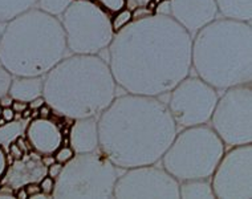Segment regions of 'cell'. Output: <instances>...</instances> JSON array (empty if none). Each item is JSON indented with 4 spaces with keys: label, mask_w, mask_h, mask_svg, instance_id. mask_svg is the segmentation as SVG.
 Segmentation results:
<instances>
[{
    "label": "cell",
    "mask_w": 252,
    "mask_h": 199,
    "mask_svg": "<svg viewBox=\"0 0 252 199\" xmlns=\"http://www.w3.org/2000/svg\"><path fill=\"white\" fill-rule=\"evenodd\" d=\"M192 36L166 13L134 19L114 33L108 64L126 93L161 97L191 72Z\"/></svg>",
    "instance_id": "1"
},
{
    "label": "cell",
    "mask_w": 252,
    "mask_h": 199,
    "mask_svg": "<svg viewBox=\"0 0 252 199\" xmlns=\"http://www.w3.org/2000/svg\"><path fill=\"white\" fill-rule=\"evenodd\" d=\"M100 152L120 170L158 164L178 126L159 97L117 96L97 117Z\"/></svg>",
    "instance_id": "2"
},
{
    "label": "cell",
    "mask_w": 252,
    "mask_h": 199,
    "mask_svg": "<svg viewBox=\"0 0 252 199\" xmlns=\"http://www.w3.org/2000/svg\"><path fill=\"white\" fill-rule=\"evenodd\" d=\"M108 61L100 55L65 56L44 76L43 96L57 116L98 117L117 97Z\"/></svg>",
    "instance_id": "3"
},
{
    "label": "cell",
    "mask_w": 252,
    "mask_h": 199,
    "mask_svg": "<svg viewBox=\"0 0 252 199\" xmlns=\"http://www.w3.org/2000/svg\"><path fill=\"white\" fill-rule=\"evenodd\" d=\"M191 70L217 91L252 81L251 23L215 19L192 36Z\"/></svg>",
    "instance_id": "4"
},
{
    "label": "cell",
    "mask_w": 252,
    "mask_h": 199,
    "mask_svg": "<svg viewBox=\"0 0 252 199\" xmlns=\"http://www.w3.org/2000/svg\"><path fill=\"white\" fill-rule=\"evenodd\" d=\"M4 26L0 37V65L13 76H45L69 53L60 18L37 7Z\"/></svg>",
    "instance_id": "5"
},
{
    "label": "cell",
    "mask_w": 252,
    "mask_h": 199,
    "mask_svg": "<svg viewBox=\"0 0 252 199\" xmlns=\"http://www.w3.org/2000/svg\"><path fill=\"white\" fill-rule=\"evenodd\" d=\"M224 152L226 145L204 124L178 132L159 162L178 182L210 179Z\"/></svg>",
    "instance_id": "6"
},
{
    "label": "cell",
    "mask_w": 252,
    "mask_h": 199,
    "mask_svg": "<svg viewBox=\"0 0 252 199\" xmlns=\"http://www.w3.org/2000/svg\"><path fill=\"white\" fill-rule=\"evenodd\" d=\"M120 169L100 150L76 154L56 178L52 198H113Z\"/></svg>",
    "instance_id": "7"
},
{
    "label": "cell",
    "mask_w": 252,
    "mask_h": 199,
    "mask_svg": "<svg viewBox=\"0 0 252 199\" xmlns=\"http://www.w3.org/2000/svg\"><path fill=\"white\" fill-rule=\"evenodd\" d=\"M60 22L70 55H100L113 41L110 15L93 1L73 0Z\"/></svg>",
    "instance_id": "8"
},
{
    "label": "cell",
    "mask_w": 252,
    "mask_h": 199,
    "mask_svg": "<svg viewBox=\"0 0 252 199\" xmlns=\"http://www.w3.org/2000/svg\"><path fill=\"white\" fill-rule=\"evenodd\" d=\"M252 82L223 91L210 118V126L226 147L252 142Z\"/></svg>",
    "instance_id": "9"
},
{
    "label": "cell",
    "mask_w": 252,
    "mask_h": 199,
    "mask_svg": "<svg viewBox=\"0 0 252 199\" xmlns=\"http://www.w3.org/2000/svg\"><path fill=\"white\" fill-rule=\"evenodd\" d=\"M219 99L218 91L198 76H187L167 93L166 105L178 128L209 124Z\"/></svg>",
    "instance_id": "10"
},
{
    "label": "cell",
    "mask_w": 252,
    "mask_h": 199,
    "mask_svg": "<svg viewBox=\"0 0 252 199\" xmlns=\"http://www.w3.org/2000/svg\"><path fill=\"white\" fill-rule=\"evenodd\" d=\"M215 199L252 198V145L226 150L210 178Z\"/></svg>",
    "instance_id": "11"
},
{
    "label": "cell",
    "mask_w": 252,
    "mask_h": 199,
    "mask_svg": "<svg viewBox=\"0 0 252 199\" xmlns=\"http://www.w3.org/2000/svg\"><path fill=\"white\" fill-rule=\"evenodd\" d=\"M113 198L178 199L179 182L157 164L137 166L118 175Z\"/></svg>",
    "instance_id": "12"
},
{
    "label": "cell",
    "mask_w": 252,
    "mask_h": 199,
    "mask_svg": "<svg viewBox=\"0 0 252 199\" xmlns=\"http://www.w3.org/2000/svg\"><path fill=\"white\" fill-rule=\"evenodd\" d=\"M169 15L194 36L218 18L215 0H169Z\"/></svg>",
    "instance_id": "13"
},
{
    "label": "cell",
    "mask_w": 252,
    "mask_h": 199,
    "mask_svg": "<svg viewBox=\"0 0 252 199\" xmlns=\"http://www.w3.org/2000/svg\"><path fill=\"white\" fill-rule=\"evenodd\" d=\"M24 135L31 149L41 157L53 156L64 138L61 126L53 118H32L27 124Z\"/></svg>",
    "instance_id": "14"
},
{
    "label": "cell",
    "mask_w": 252,
    "mask_h": 199,
    "mask_svg": "<svg viewBox=\"0 0 252 199\" xmlns=\"http://www.w3.org/2000/svg\"><path fill=\"white\" fill-rule=\"evenodd\" d=\"M47 175V165L43 158L33 150L27 153L22 160L12 161L9 164L8 171L3 179V185L11 189L26 186L28 183H39L40 179Z\"/></svg>",
    "instance_id": "15"
},
{
    "label": "cell",
    "mask_w": 252,
    "mask_h": 199,
    "mask_svg": "<svg viewBox=\"0 0 252 199\" xmlns=\"http://www.w3.org/2000/svg\"><path fill=\"white\" fill-rule=\"evenodd\" d=\"M69 146L76 154L100 150L98 120L97 117L76 118L72 122L68 133Z\"/></svg>",
    "instance_id": "16"
},
{
    "label": "cell",
    "mask_w": 252,
    "mask_h": 199,
    "mask_svg": "<svg viewBox=\"0 0 252 199\" xmlns=\"http://www.w3.org/2000/svg\"><path fill=\"white\" fill-rule=\"evenodd\" d=\"M44 76H13L8 95L13 100L30 102L31 100L43 96Z\"/></svg>",
    "instance_id": "17"
},
{
    "label": "cell",
    "mask_w": 252,
    "mask_h": 199,
    "mask_svg": "<svg viewBox=\"0 0 252 199\" xmlns=\"http://www.w3.org/2000/svg\"><path fill=\"white\" fill-rule=\"evenodd\" d=\"M218 15L224 19L251 23L252 0H215Z\"/></svg>",
    "instance_id": "18"
},
{
    "label": "cell",
    "mask_w": 252,
    "mask_h": 199,
    "mask_svg": "<svg viewBox=\"0 0 252 199\" xmlns=\"http://www.w3.org/2000/svg\"><path fill=\"white\" fill-rule=\"evenodd\" d=\"M179 198L215 199L210 179H187L179 182Z\"/></svg>",
    "instance_id": "19"
},
{
    "label": "cell",
    "mask_w": 252,
    "mask_h": 199,
    "mask_svg": "<svg viewBox=\"0 0 252 199\" xmlns=\"http://www.w3.org/2000/svg\"><path fill=\"white\" fill-rule=\"evenodd\" d=\"M36 4L37 0H0V26L7 24Z\"/></svg>",
    "instance_id": "20"
},
{
    "label": "cell",
    "mask_w": 252,
    "mask_h": 199,
    "mask_svg": "<svg viewBox=\"0 0 252 199\" xmlns=\"http://www.w3.org/2000/svg\"><path fill=\"white\" fill-rule=\"evenodd\" d=\"M28 124L27 120L22 118L20 116H16V118L11 122H5L4 125H0V145L7 147L11 142L18 138L19 135H24L26 126Z\"/></svg>",
    "instance_id": "21"
},
{
    "label": "cell",
    "mask_w": 252,
    "mask_h": 199,
    "mask_svg": "<svg viewBox=\"0 0 252 199\" xmlns=\"http://www.w3.org/2000/svg\"><path fill=\"white\" fill-rule=\"evenodd\" d=\"M72 1L73 0H37L36 7L48 15L60 18L65 12V9L72 4Z\"/></svg>",
    "instance_id": "22"
},
{
    "label": "cell",
    "mask_w": 252,
    "mask_h": 199,
    "mask_svg": "<svg viewBox=\"0 0 252 199\" xmlns=\"http://www.w3.org/2000/svg\"><path fill=\"white\" fill-rule=\"evenodd\" d=\"M134 20V16H133V11L130 8L120 9L117 12H114L110 15V24H112V30H113L114 33H117L118 31H121L122 28H125L127 24H130L131 22Z\"/></svg>",
    "instance_id": "23"
},
{
    "label": "cell",
    "mask_w": 252,
    "mask_h": 199,
    "mask_svg": "<svg viewBox=\"0 0 252 199\" xmlns=\"http://www.w3.org/2000/svg\"><path fill=\"white\" fill-rule=\"evenodd\" d=\"M93 3H96L100 8L104 9L109 15L126 7V0H93Z\"/></svg>",
    "instance_id": "24"
},
{
    "label": "cell",
    "mask_w": 252,
    "mask_h": 199,
    "mask_svg": "<svg viewBox=\"0 0 252 199\" xmlns=\"http://www.w3.org/2000/svg\"><path fill=\"white\" fill-rule=\"evenodd\" d=\"M76 156V153L69 145H61L59 149H57L56 152L53 153V160L59 162L61 165H65L68 164L73 157Z\"/></svg>",
    "instance_id": "25"
},
{
    "label": "cell",
    "mask_w": 252,
    "mask_h": 199,
    "mask_svg": "<svg viewBox=\"0 0 252 199\" xmlns=\"http://www.w3.org/2000/svg\"><path fill=\"white\" fill-rule=\"evenodd\" d=\"M12 80L13 74L8 69H5L3 65H0V97L8 95Z\"/></svg>",
    "instance_id": "26"
},
{
    "label": "cell",
    "mask_w": 252,
    "mask_h": 199,
    "mask_svg": "<svg viewBox=\"0 0 252 199\" xmlns=\"http://www.w3.org/2000/svg\"><path fill=\"white\" fill-rule=\"evenodd\" d=\"M9 164H11V161H9L8 153H7L4 146L0 145V182H3V179L5 178V174L8 171Z\"/></svg>",
    "instance_id": "27"
},
{
    "label": "cell",
    "mask_w": 252,
    "mask_h": 199,
    "mask_svg": "<svg viewBox=\"0 0 252 199\" xmlns=\"http://www.w3.org/2000/svg\"><path fill=\"white\" fill-rule=\"evenodd\" d=\"M55 185H56V179H53L52 177H49V175H45L40 179L39 182V186L40 190L45 193L49 197H52L53 190H55Z\"/></svg>",
    "instance_id": "28"
},
{
    "label": "cell",
    "mask_w": 252,
    "mask_h": 199,
    "mask_svg": "<svg viewBox=\"0 0 252 199\" xmlns=\"http://www.w3.org/2000/svg\"><path fill=\"white\" fill-rule=\"evenodd\" d=\"M7 153H8V157H9V161L12 162V161H18V160H22L23 157L26 156V153L23 152L22 149L16 145V142L13 141L8 145L7 147Z\"/></svg>",
    "instance_id": "29"
},
{
    "label": "cell",
    "mask_w": 252,
    "mask_h": 199,
    "mask_svg": "<svg viewBox=\"0 0 252 199\" xmlns=\"http://www.w3.org/2000/svg\"><path fill=\"white\" fill-rule=\"evenodd\" d=\"M63 166H64V165H61L59 164V162H56V161H53L52 164H49L48 166H47V175L52 177L53 179H56V178L59 177V174L61 173V170H63Z\"/></svg>",
    "instance_id": "30"
},
{
    "label": "cell",
    "mask_w": 252,
    "mask_h": 199,
    "mask_svg": "<svg viewBox=\"0 0 252 199\" xmlns=\"http://www.w3.org/2000/svg\"><path fill=\"white\" fill-rule=\"evenodd\" d=\"M152 0H126V7L130 8L131 11L138 8H146V5L150 3Z\"/></svg>",
    "instance_id": "31"
},
{
    "label": "cell",
    "mask_w": 252,
    "mask_h": 199,
    "mask_svg": "<svg viewBox=\"0 0 252 199\" xmlns=\"http://www.w3.org/2000/svg\"><path fill=\"white\" fill-rule=\"evenodd\" d=\"M45 102H47V101L44 99V96H39V97H36V99L31 100L30 102H28V108H30L32 112H37Z\"/></svg>",
    "instance_id": "32"
},
{
    "label": "cell",
    "mask_w": 252,
    "mask_h": 199,
    "mask_svg": "<svg viewBox=\"0 0 252 199\" xmlns=\"http://www.w3.org/2000/svg\"><path fill=\"white\" fill-rule=\"evenodd\" d=\"M11 108L13 109V112L16 113V116H20L27 108H28V102H24V101H19V100H13Z\"/></svg>",
    "instance_id": "33"
},
{
    "label": "cell",
    "mask_w": 252,
    "mask_h": 199,
    "mask_svg": "<svg viewBox=\"0 0 252 199\" xmlns=\"http://www.w3.org/2000/svg\"><path fill=\"white\" fill-rule=\"evenodd\" d=\"M52 114H53V109L49 106L47 102L41 106V108L37 110V117L40 118H52Z\"/></svg>",
    "instance_id": "34"
},
{
    "label": "cell",
    "mask_w": 252,
    "mask_h": 199,
    "mask_svg": "<svg viewBox=\"0 0 252 199\" xmlns=\"http://www.w3.org/2000/svg\"><path fill=\"white\" fill-rule=\"evenodd\" d=\"M1 118H3L5 122H11L16 118V113L13 112V109L11 108V106L1 108Z\"/></svg>",
    "instance_id": "35"
},
{
    "label": "cell",
    "mask_w": 252,
    "mask_h": 199,
    "mask_svg": "<svg viewBox=\"0 0 252 199\" xmlns=\"http://www.w3.org/2000/svg\"><path fill=\"white\" fill-rule=\"evenodd\" d=\"M24 187H26L27 193H28V199H30L32 195L36 194V193H39L40 191L39 183H35V182H33V183H28V185H26Z\"/></svg>",
    "instance_id": "36"
},
{
    "label": "cell",
    "mask_w": 252,
    "mask_h": 199,
    "mask_svg": "<svg viewBox=\"0 0 252 199\" xmlns=\"http://www.w3.org/2000/svg\"><path fill=\"white\" fill-rule=\"evenodd\" d=\"M15 199H28V193H27L26 187L20 186L15 189Z\"/></svg>",
    "instance_id": "37"
},
{
    "label": "cell",
    "mask_w": 252,
    "mask_h": 199,
    "mask_svg": "<svg viewBox=\"0 0 252 199\" xmlns=\"http://www.w3.org/2000/svg\"><path fill=\"white\" fill-rule=\"evenodd\" d=\"M13 102V99L9 95H5L3 97H0V106L1 108H7V106H11Z\"/></svg>",
    "instance_id": "38"
},
{
    "label": "cell",
    "mask_w": 252,
    "mask_h": 199,
    "mask_svg": "<svg viewBox=\"0 0 252 199\" xmlns=\"http://www.w3.org/2000/svg\"><path fill=\"white\" fill-rule=\"evenodd\" d=\"M49 198H52V197H49V195H47L45 193H43V191L40 190L39 193H36V194L32 195L30 199H49Z\"/></svg>",
    "instance_id": "39"
},
{
    "label": "cell",
    "mask_w": 252,
    "mask_h": 199,
    "mask_svg": "<svg viewBox=\"0 0 252 199\" xmlns=\"http://www.w3.org/2000/svg\"><path fill=\"white\" fill-rule=\"evenodd\" d=\"M1 32H3V28H1V26H0V37H1Z\"/></svg>",
    "instance_id": "40"
},
{
    "label": "cell",
    "mask_w": 252,
    "mask_h": 199,
    "mask_svg": "<svg viewBox=\"0 0 252 199\" xmlns=\"http://www.w3.org/2000/svg\"><path fill=\"white\" fill-rule=\"evenodd\" d=\"M0 117H1V106H0Z\"/></svg>",
    "instance_id": "41"
},
{
    "label": "cell",
    "mask_w": 252,
    "mask_h": 199,
    "mask_svg": "<svg viewBox=\"0 0 252 199\" xmlns=\"http://www.w3.org/2000/svg\"><path fill=\"white\" fill-rule=\"evenodd\" d=\"M0 189H1V182H0Z\"/></svg>",
    "instance_id": "42"
},
{
    "label": "cell",
    "mask_w": 252,
    "mask_h": 199,
    "mask_svg": "<svg viewBox=\"0 0 252 199\" xmlns=\"http://www.w3.org/2000/svg\"><path fill=\"white\" fill-rule=\"evenodd\" d=\"M87 1H93V0H87Z\"/></svg>",
    "instance_id": "43"
}]
</instances>
